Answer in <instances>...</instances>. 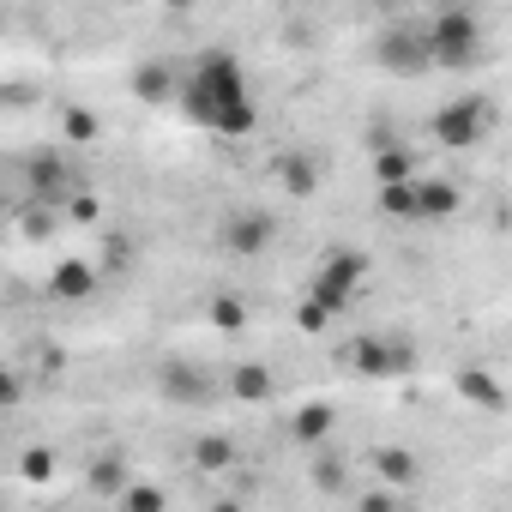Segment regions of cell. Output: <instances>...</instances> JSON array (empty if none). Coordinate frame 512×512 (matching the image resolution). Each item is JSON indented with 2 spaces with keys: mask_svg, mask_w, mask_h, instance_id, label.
I'll use <instances>...</instances> for the list:
<instances>
[{
  "mask_svg": "<svg viewBox=\"0 0 512 512\" xmlns=\"http://www.w3.org/2000/svg\"><path fill=\"white\" fill-rule=\"evenodd\" d=\"M181 109H187L193 127H205L217 139H247L260 127V109L247 97V73L229 49H205L193 61V73L181 79Z\"/></svg>",
  "mask_w": 512,
  "mask_h": 512,
  "instance_id": "1",
  "label": "cell"
},
{
  "mask_svg": "<svg viewBox=\"0 0 512 512\" xmlns=\"http://www.w3.org/2000/svg\"><path fill=\"white\" fill-rule=\"evenodd\" d=\"M422 43H428V61L434 67H470L482 55V19L470 7H440L428 25H422Z\"/></svg>",
  "mask_w": 512,
  "mask_h": 512,
  "instance_id": "2",
  "label": "cell"
},
{
  "mask_svg": "<svg viewBox=\"0 0 512 512\" xmlns=\"http://www.w3.org/2000/svg\"><path fill=\"white\" fill-rule=\"evenodd\" d=\"M488 127H494L488 97H452V103H440V109H434V121H428L434 145H446V151H470V145H482V133H488Z\"/></svg>",
  "mask_w": 512,
  "mask_h": 512,
  "instance_id": "3",
  "label": "cell"
},
{
  "mask_svg": "<svg viewBox=\"0 0 512 512\" xmlns=\"http://www.w3.org/2000/svg\"><path fill=\"white\" fill-rule=\"evenodd\" d=\"M344 368L362 374V380H398V374L416 368V350H410L404 338H380V332H368V338H350V344H344Z\"/></svg>",
  "mask_w": 512,
  "mask_h": 512,
  "instance_id": "4",
  "label": "cell"
},
{
  "mask_svg": "<svg viewBox=\"0 0 512 512\" xmlns=\"http://www.w3.org/2000/svg\"><path fill=\"white\" fill-rule=\"evenodd\" d=\"M362 278H368V260H362V253H332V260L314 272V284H308V296L338 320L350 302H356V290H362Z\"/></svg>",
  "mask_w": 512,
  "mask_h": 512,
  "instance_id": "5",
  "label": "cell"
},
{
  "mask_svg": "<svg viewBox=\"0 0 512 512\" xmlns=\"http://www.w3.org/2000/svg\"><path fill=\"white\" fill-rule=\"evenodd\" d=\"M272 241H278V217H272V211H253V205H247V211H235V217L223 223V247L241 253V260L266 253Z\"/></svg>",
  "mask_w": 512,
  "mask_h": 512,
  "instance_id": "6",
  "label": "cell"
},
{
  "mask_svg": "<svg viewBox=\"0 0 512 512\" xmlns=\"http://www.w3.org/2000/svg\"><path fill=\"white\" fill-rule=\"evenodd\" d=\"M374 55H380V67H386V73H398V79H416V73H428V67H434V61H428L422 31H386Z\"/></svg>",
  "mask_w": 512,
  "mask_h": 512,
  "instance_id": "7",
  "label": "cell"
},
{
  "mask_svg": "<svg viewBox=\"0 0 512 512\" xmlns=\"http://www.w3.org/2000/svg\"><path fill=\"white\" fill-rule=\"evenodd\" d=\"M338 434V410L332 404H302L296 416H290V440L296 446H314V452H326V440Z\"/></svg>",
  "mask_w": 512,
  "mask_h": 512,
  "instance_id": "8",
  "label": "cell"
},
{
  "mask_svg": "<svg viewBox=\"0 0 512 512\" xmlns=\"http://www.w3.org/2000/svg\"><path fill=\"white\" fill-rule=\"evenodd\" d=\"M133 482H139V476L127 470V458H121V452H103V458H91V470H85V488H91L97 500H121Z\"/></svg>",
  "mask_w": 512,
  "mask_h": 512,
  "instance_id": "9",
  "label": "cell"
},
{
  "mask_svg": "<svg viewBox=\"0 0 512 512\" xmlns=\"http://www.w3.org/2000/svg\"><path fill=\"white\" fill-rule=\"evenodd\" d=\"M25 175H31V199H37V205L67 199V163H61V151H37Z\"/></svg>",
  "mask_w": 512,
  "mask_h": 512,
  "instance_id": "10",
  "label": "cell"
},
{
  "mask_svg": "<svg viewBox=\"0 0 512 512\" xmlns=\"http://www.w3.org/2000/svg\"><path fill=\"white\" fill-rule=\"evenodd\" d=\"M49 296H55V302H85V296H97V266L61 260V266L49 272Z\"/></svg>",
  "mask_w": 512,
  "mask_h": 512,
  "instance_id": "11",
  "label": "cell"
},
{
  "mask_svg": "<svg viewBox=\"0 0 512 512\" xmlns=\"http://www.w3.org/2000/svg\"><path fill=\"white\" fill-rule=\"evenodd\" d=\"M278 181H284L290 199H314V193H320V163H314L308 151H284V157H278Z\"/></svg>",
  "mask_w": 512,
  "mask_h": 512,
  "instance_id": "12",
  "label": "cell"
},
{
  "mask_svg": "<svg viewBox=\"0 0 512 512\" xmlns=\"http://www.w3.org/2000/svg\"><path fill=\"white\" fill-rule=\"evenodd\" d=\"M452 386H458V398H464V404H482V410H506V386H500L488 368H458V380H452Z\"/></svg>",
  "mask_w": 512,
  "mask_h": 512,
  "instance_id": "13",
  "label": "cell"
},
{
  "mask_svg": "<svg viewBox=\"0 0 512 512\" xmlns=\"http://www.w3.org/2000/svg\"><path fill=\"white\" fill-rule=\"evenodd\" d=\"M374 476H380V488H416L422 464H416V452H404V446H380V452H374Z\"/></svg>",
  "mask_w": 512,
  "mask_h": 512,
  "instance_id": "14",
  "label": "cell"
},
{
  "mask_svg": "<svg viewBox=\"0 0 512 512\" xmlns=\"http://www.w3.org/2000/svg\"><path fill=\"white\" fill-rule=\"evenodd\" d=\"M272 368H260V362H235V374H229V392L241 398V404H266L272 398Z\"/></svg>",
  "mask_w": 512,
  "mask_h": 512,
  "instance_id": "15",
  "label": "cell"
},
{
  "mask_svg": "<svg viewBox=\"0 0 512 512\" xmlns=\"http://www.w3.org/2000/svg\"><path fill=\"white\" fill-rule=\"evenodd\" d=\"M374 181H380V187H410V181H416V157H410L404 145H380V151H374Z\"/></svg>",
  "mask_w": 512,
  "mask_h": 512,
  "instance_id": "16",
  "label": "cell"
},
{
  "mask_svg": "<svg viewBox=\"0 0 512 512\" xmlns=\"http://www.w3.org/2000/svg\"><path fill=\"white\" fill-rule=\"evenodd\" d=\"M241 452L229 434H193V470H235Z\"/></svg>",
  "mask_w": 512,
  "mask_h": 512,
  "instance_id": "17",
  "label": "cell"
},
{
  "mask_svg": "<svg viewBox=\"0 0 512 512\" xmlns=\"http://www.w3.org/2000/svg\"><path fill=\"white\" fill-rule=\"evenodd\" d=\"M458 187L452 181H416V205H422V217H452L458 211Z\"/></svg>",
  "mask_w": 512,
  "mask_h": 512,
  "instance_id": "18",
  "label": "cell"
},
{
  "mask_svg": "<svg viewBox=\"0 0 512 512\" xmlns=\"http://www.w3.org/2000/svg\"><path fill=\"white\" fill-rule=\"evenodd\" d=\"M55 470H61L55 446H25V452H19V476H25L31 488H49V482H55Z\"/></svg>",
  "mask_w": 512,
  "mask_h": 512,
  "instance_id": "19",
  "label": "cell"
},
{
  "mask_svg": "<svg viewBox=\"0 0 512 512\" xmlns=\"http://www.w3.org/2000/svg\"><path fill=\"white\" fill-rule=\"evenodd\" d=\"M133 91H139V97H145V103H163V97H181V91H175V79H169V67H163V61H145V67H139V73H133Z\"/></svg>",
  "mask_w": 512,
  "mask_h": 512,
  "instance_id": "20",
  "label": "cell"
},
{
  "mask_svg": "<svg viewBox=\"0 0 512 512\" xmlns=\"http://www.w3.org/2000/svg\"><path fill=\"white\" fill-rule=\"evenodd\" d=\"M205 314H211V326H217V332H247V302H241V296H229V290H217Z\"/></svg>",
  "mask_w": 512,
  "mask_h": 512,
  "instance_id": "21",
  "label": "cell"
},
{
  "mask_svg": "<svg viewBox=\"0 0 512 512\" xmlns=\"http://www.w3.org/2000/svg\"><path fill=\"white\" fill-rule=\"evenodd\" d=\"M61 133H67V145H91V139L103 133V121H97L91 109H79V103H67V109H61Z\"/></svg>",
  "mask_w": 512,
  "mask_h": 512,
  "instance_id": "22",
  "label": "cell"
},
{
  "mask_svg": "<svg viewBox=\"0 0 512 512\" xmlns=\"http://www.w3.org/2000/svg\"><path fill=\"white\" fill-rule=\"evenodd\" d=\"M314 488H320V494H344V488H350V464H344L338 452H320V458H314Z\"/></svg>",
  "mask_w": 512,
  "mask_h": 512,
  "instance_id": "23",
  "label": "cell"
},
{
  "mask_svg": "<svg viewBox=\"0 0 512 512\" xmlns=\"http://www.w3.org/2000/svg\"><path fill=\"white\" fill-rule=\"evenodd\" d=\"M169 506V494L157 488V482H133L121 500H115V512H163Z\"/></svg>",
  "mask_w": 512,
  "mask_h": 512,
  "instance_id": "24",
  "label": "cell"
},
{
  "mask_svg": "<svg viewBox=\"0 0 512 512\" xmlns=\"http://www.w3.org/2000/svg\"><path fill=\"white\" fill-rule=\"evenodd\" d=\"M380 217H422L416 181H410V187H380Z\"/></svg>",
  "mask_w": 512,
  "mask_h": 512,
  "instance_id": "25",
  "label": "cell"
},
{
  "mask_svg": "<svg viewBox=\"0 0 512 512\" xmlns=\"http://www.w3.org/2000/svg\"><path fill=\"white\" fill-rule=\"evenodd\" d=\"M163 392L169 398H199V368H181V362L163 368Z\"/></svg>",
  "mask_w": 512,
  "mask_h": 512,
  "instance_id": "26",
  "label": "cell"
},
{
  "mask_svg": "<svg viewBox=\"0 0 512 512\" xmlns=\"http://www.w3.org/2000/svg\"><path fill=\"white\" fill-rule=\"evenodd\" d=\"M296 326H302V332H326V326H332V314H326V308H320V302L308 296V302L296 308Z\"/></svg>",
  "mask_w": 512,
  "mask_h": 512,
  "instance_id": "27",
  "label": "cell"
},
{
  "mask_svg": "<svg viewBox=\"0 0 512 512\" xmlns=\"http://www.w3.org/2000/svg\"><path fill=\"white\" fill-rule=\"evenodd\" d=\"M362 512H398L392 488H374V494H362Z\"/></svg>",
  "mask_w": 512,
  "mask_h": 512,
  "instance_id": "28",
  "label": "cell"
},
{
  "mask_svg": "<svg viewBox=\"0 0 512 512\" xmlns=\"http://www.w3.org/2000/svg\"><path fill=\"white\" fill-rule=\"evenodd\" d=\"M19 398H25V386H19V374H7V380H0V404H7V410H13Z\"/></svg>",
  "mask_w": 512,
  "mask_h": 512,
  "instance_id": "29",
  "label": "cell"
},
{
  "mask_svg": "<svg viewBox=\"0 0 512 512\" xmlns=\"http://www.w3.org/2000/svg\"><path fill=\"white\" fill-rule=\"evenodd\" d=\"M73 217H79V223H97V199H91V193H79V199H73Z\"/></svg>",
  "mask_w": 512,
  "mask_h": 512,
  "instance_id": "30",
  "label": "cell"
},
{
  "mask_svg": "<svg viewBox=\"0 0 512 512\" xmlns=\"http://www.w3.org/2000/svg\"><path fill=\"white\" fill-rule=\"evenodd\" d=\"M211 512H247V506H241V500H217Z\"/></svg>",
  "mask_w": 512,
  "mask_h": 512,
  "instance_id": "31",
  "label": "cell"
}]
</instances>
